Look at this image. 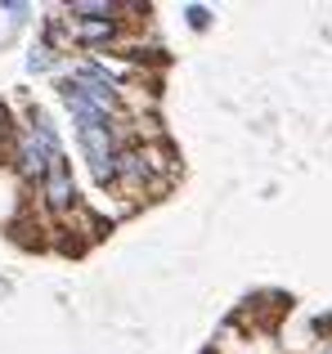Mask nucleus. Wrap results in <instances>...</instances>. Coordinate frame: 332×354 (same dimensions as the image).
Instances as JSON below:
<instances>
[{"mask_svg": "<svg viewBox=\"0 0 332 354\" xmlns=\"http://www.w3.org/2000/svg\"><path fill=\"white\" fill-rule=\"evenodd\" d=\"M41 193H45V202H50L54 211H68L72 202H77V184H72V171H68V162H50V171L41 175Z\"/></svg>", "mask_w": 332, "mask_h": 354, "instance_id": "f03ea898", "label": "nucleus"}, {"mask_svg": "<svg viewBox=\"0 0 332 354\" xmlns=\"http://www.w3.org/2000/svg\"><path fill=\"white\" fill-rule=\"evenodd\" d=\"M0 148H5V130H0Z\"/></svg>", "mask_w": 332, "mask_h": 354, "instance_id": "39448f33", "label": "nucleus"}, {"mask_svg": "<svg viewBox=\"0 0 332 354\" xmlns=\"http://www.w3.org/2000/svg\"><path fill=\"white\" fill-rule=\"evenodd\" d=\"M184 14H189V27H207V23H211V14H207L202 5H189Z\"/></svg>", "mask_w": 332, "mask_h": 354, "instance_id": "20e7f679", "label": "nucleus"}, {"mask_svg": "<svg viewBox=\"0 0 332 354\" xmlns=\"http://www.w3.org/2000/svg\"><path fill=\"white\" fill-rule=\"evenodd\" d=\"M77 139H81V153H86L95 180L108 184V180H113V166H117V130H113V117H104V121H77Z\"/></svg>", "mask_w": 332, "mask_h": 354, "instance_id": "f257e3e1", "label": "nucleus"}, {"mask_svg": "<svg viewBox=\"0 0 332 354\" xmlns=\"http://www.w3.org/2000/svg\"><path fill=\"white\" fill-rule=\"evenodd\" d=\"M144 175H149V157H144L140 148H117L113 180H122V184H140Z\"/></svg>", "mask_w": 332, "mask_h": 354, "instance_id": "7ed1b4c3", "label": "nucleus"}]
</instances>
